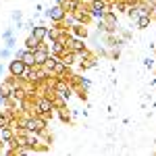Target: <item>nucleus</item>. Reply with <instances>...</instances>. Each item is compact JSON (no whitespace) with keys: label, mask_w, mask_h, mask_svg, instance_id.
I'll return each mask as SVG.
<instances>
[{"label":"nucleus","mask_w":156,"mask_h":156,"mask_svg":"<svg viewBox=\"0 0 156 156\" xmlns=\"http://www.w3.org/2000/svg\"><path fill=\"white\" fill-rule=\"evenodd\" d=\"M4 100H6V96H2V94H0V104H4Z\"/></svg>","instance_id":"nucleus-19"},{"label":"nucleus","mask_w":156,"mask_h":156,"mask_svg":"<svg viewBox=\"0 0 156 156\" xmlns=\"http://www.w3.org/2000/svg\"><path fill=\"white\" fill-rule=\"evenodd\" d=\"M73 34H75L77 37H81V40H83V37L87 36V29H85L81 23H75V25H73Z\"/></svg>","instance_id":"nucleus-12"},{"label":"nucleus","mask_w":156,"mask_h":156,"mask_svg":"<svg viewBox=\"0 0 156 156\" xmlns=\"http://www.w3.org/2000/svg\"><path fill=\"white\" fill-rule=\"evenodd\" d=\"M2 127H9V117H2V115H0V129H2Z\"/></svg>","instance_id":"nucleus-15"},{"label":"nucleus","mask_w":156,"mask_h":156,"mask_svg":"<svg viewBox=\"0 0 156 156\" xmlns=\"http://www.w3.org/2000/svg\"><path fill=\"white\" fill-rule=\"evenodd\" d=\"M21 17H23V15H21L19 11H15V12H12V19H15L17 23H21Z\"/></svg>","instance_id":"nucleus-17"},{"label":"nucleus","mask_w":156,"mask_h":156,"mask_svg":"<svg viewBox=\"0 0 156 156\" xmlns=\"http://www.w3.org/2000/svg\"><path fill=\"white\" fill-rule=\"evenodd\" d=\"M100 27H104L106 31H112V29L117 27V15L110 12V11H106L102 17H100Z\"/></svg>","instance_id":"nucleus-3"},{"label":"nucleus","mask_w":156,"mask_h":156,"mask_svg":"<svg viewBox=\"0 0 156 156\" xmlns=\"http://www.w3.org/2000/svg\"><path fill=\"white\" fill-rule=\"evenodd\" d=\"M54 65H56V58H54V56L50 54L48 58H46V62H44V67H46V71H52V69H54Z\"/></svg>","instance_id":"nucleus-14"},{"label":"nucleus","mask_w":156,"mask_h":156,"mask_svg":"<svg viewBox=\"0 0 156 156\" xmlns=\"http://www.w3.org/2000/svg\"><path fill=\"white\" fill-rule=\"evenodd\" d=\"M36 110H37V112H50V110H52V100H50V98H42V100H37Z\"/></svg>","instance_id":"nucleus-7"},{"label":"nucleus","mask_w":156,"mask_h":156,"mask_svg":"<svg viewBox=\"0 0 156 156\" xmlns=\"http://www.w3.org/2000/svg\"><path fill=\"white\" fill-rule=\"evenodd\" d=\"M12 46H15V37H12V36H11V37H6V48L11 50V48H12Z\"/></svg>","instance_id":"nucleus-16"},{"label":"nucleus","mask_w":156,"mask_h":156,"mask_svg":"<svg viewBox=\"0 0 156 156\" xmlns=\"http://www.w3.org/2000/svg\"><path fill=\"white\" fill-rule=\"evenodd\" d=\"M25 127H27L29 131H34V133H42L44 127H46V123H44V119H29L25 123Z\"/></svg>","instance_id":"nucleus-4"},{"label":"nucleus","mask_w":156,"mask_h":156,"mask_svg":"<svg viewBox=\"0 0 156 156\" xmlns=\"http://www.w3.org/2000/svg\"><path fill=\"white\" fill-rule=\"evenodd\" d=\"M0 56H2V58H9V56H11V50H9V48L0 50Z\"/></svg>","instance_id":"nucleus-18"},{"label":"nucleus","mask_w":156,"mask_h":156,"mask_svg":"<svg viewBox=\"0 0 156 156\" xmlns=\"http://www.w3.org/2000/svg\"><path fill=\"white\" fill-rule=\"evenodd\" d=\"M17 56L23 60L27 67H36V60H34V50H21V52H17Z\"/></svg>","instance_id":"nucleus-5"},{"label":"nucleus","mask_w":156,"mask_h":156,"mask_svg":"<svg viewBox=\"0 0 156 156\" xmlns=\"http://www.w3.org/2000/svg\"><path fill=\"white\" fill-rule=\"evenodd\" d=\"M25 69H27V65L19 56H15V60H11V65H9V73H11L12 77H23Z\"/></svg>","instance_id":"nucleus-2"},{"label":"nucleus","mask_w":156,"mask_h":156,"mask_svg":"<svg viewBox=\"0 0 156 156\" xmlns=\"http://www.w3.org/2000/svg\"><path fill=\"white\" fill-rule=\"evenodd\" d=\"M135 25H137L140 29H146V27L150 25V15H140V17L135 19Z\"/></svg>","instance_id":"nucleus-10"},{"label":"nucleus","mask_w":156,"mask_h":156,"mask_svg":"<svg viewBox=\"0 0 156 156\" xmlns=\"http://www.w3.org/2000/svg\"><path fill=\"white\" fill-rule=\"evenodd\" d=\"M46 17H48L50 21H54V23H60V21H65L67 11H65L60 4H54V6H50L48 11H46Z\"/></svg>","instance_id":"nucleus-1"},{"label":"nucleus","mask_w":156,"mask_h":156,"mask_svg":"<svg viewBox=\"0 0 156 156\" xmlns=\"http://www.w3.org/2000/svg\"><path fill=\"white\" fill-rule=\"evenodd\" d=\"M0 140H2L4 144H11V140H12V131L9 129V127H2V129H0Z\"/></svg>","instance_id":"nucleus-11"},{"label":"nucleus","mask_w":156,"mask_h":156,"mask_svg":"<svg viewBox=\"0 0 156 156\" xmlns=\"http://www.w3.org/2000/svg\"><path fill=\"white\" fill-rule=\"evenodd\" d=\"M40 44H42V42H40L36 36H29L27 40H25V48H27V50H36V48H40Z\"/></svg>","instance_id":"nucleus-8"},{"label":"nucleus","mask_w":156,"mask_h":156,"mask_svg":"<svg viewBox=\"0 0 156 156\" xmlns=\"http://www.w3.org/2000/svg\"><path fill=\"white\" fill-rule=\"evenodd\" d=\"M31 36H36L40 42L46 40V37H48V27H44V25H34V27H31Z\"/></svg>","instance_id":"nucleus-6"},{"label":"nucleus","mask_w":156,"mask_h":156,"mask_svg":"<svg viewBox=\"0 0 156 156\" xmlns=\"http://www.w3.org/2000/svg\"><path fill=\"white\" fill-rule=\"evenodd\" d=\"M71 2H75V4H77V2H83V0H71Z\"/></svg>","instance_id":"nucleus-20"},{"label":"nucleus","mask_w":156,"mask_h":156,"mask_svg":"<svg viewBox=\"0 0 156 156\" xmlns=\"http://www.w3.org/2000/svg\"><path fill=\"white\" fill-rule=\"evenodd\" d=\"M0 94H2V96H12V94H15V90H12V81H4V83L0 85Z\"/></svg>","instance_id":"nucleus-9"},{"label":"nucleus","mask_w":156,"mask_h":156,"mask_svg":"<svg viewBox=\"0 0 156 156\" xmlns=\"http://www.w3.org/2000/svg\"><path fill=\"white\" fill-rule=\"evenodd\" d=\"M52 71L56 73V75H62V73L67 71V65H65L62 60H56V65H54V69H52Z\"/></svg>","instance_id":"nucleus-13"}]
</instances>
